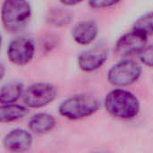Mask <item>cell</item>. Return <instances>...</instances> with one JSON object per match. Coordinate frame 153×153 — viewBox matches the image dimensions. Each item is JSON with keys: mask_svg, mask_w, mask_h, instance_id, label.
Returning <instances> with one entry per match:
<instances>
[{"mask_svg": "<svg viewBox=\"0 0 153 153\" xmlns=\"http://www.w3.org/2000/svg\"><path fill=\"white\" fill-rule=\"evenodd\" d=\"M104 107L110 116L123 120L135 118L141 110L138 98L123 89H115L108 92L104 100Z\"/></svg>", "mask_w": 153, "mask_h": 153, "instance_id": "cell-1", "label": "cell"}, {"mask_svg": "<svg viewBox=\"0 0 153 153\" xmlns=\"http://www.w3.org/2000/svg\"><path fill=\"white\" fill-rule=\"evenodd\" d=\"M31 8L27 0H4L1 8V21L9 32L22 30L29 22Z\"/></svg>", "mask_w": 153, "mask_h": 153, "instance_id": "cell-2", "label": "cell"}, {"mask_svg": "<svg viewBox=\"0 0 153 153\" xmlns=\"http://www.w3.org/2000/svg\"><path fill=\"white\" fill-rule=\"evenodd\" d=\"M100 108L99 100L91 95L80 94L72 96L61 102L59 114L69 120H79L95 114Z\"/></svg>", "mask_w": 153, "mask_h": 153, "instance_id": "cell-3", "label": "cell"}, {"mask_svg": "<svg viewBox=\"0 0 153 153\" xmlns=\"http://www.w3.org/2000/svg\"><path fill=\"white\" fill-rule=\"evenodd\" d=\"M142 66L134 60L126 59L114 65L108 73V80L116 87L129 86L139 80Z\"/></svg>", "mask_w": 153, "mask_h": 153, "instance_id": "cell-4", "label": "cell"}, {"mask_svg": "<svg viewBox=\"0 0 153 153\" xmlns=\"http://www.w3.org/2000/svg\"><path fill=\"white\" fill-rule=\"evenodd\" d=\"M57 95L56 87L48 82H37L24 90L22 100L26 107L40 108L55 100Z\"/></svg>", "mask_w": 153, "mask_h": 153, "instance_id": "cell-5", "label": "cell"}, {"mask_svg": "<svg viewBox=\"0 0 153 153\" xmlns=\"http://www.w3.org/2000/svg\"><path fill=\"white\" fill-rule=\"evenodd\" d=\"M35 43L28 37H18L8 44L6 52L9 61L16 65L29 64L35 55Z\"/></svg>", "mask_w": 153, "mask_h": 153, "instance_id": "cell-6", "label": "cell"}, {"mask_svg": "<svg viewBox=\"0 0 153 153\" xmlns=\"http://www.w3.org/2000/svg\"><path fill=\"white\" fill-rule=\"evenodd\" d=\"M148 36L136 30L129 31L122 35L116 43V52L121 56H128L141 53L147 44Z\"/></svg>", "mask_w": 153, "mask_h": 153, "instance_id": "cell-7", "label": "cell"}, {"mask_svg": "<svg viewBox=\"0 0 153 153\" xmlns=\"http://www.w3.org/2000/svg\"><path fill=\"white\" fill-rule=\"evenodd\" d=\"M33 143L31 133L24 129H13L4 138V146L13 152H22L28 151Z\"/></svg>", "mask_w": 153, "mask_h": 153, "instance_id": "cell-8", "label": "cell"}, {"mask_svg": "<svg viewBox=\"0 0 153 153\" xmlns=\"http://www.w3.org/2000/svg\"><path fill=\"white\" fill-rule=\"evenodd\" d=\"M107 59V51L101 48H95L82 53L78 56V65L83 72L91 73L101 68Z\"/></svg>", "mask_w": 153, "mask_h": 153, "instance_id": "cell-9", "label": "cell"}, {"mask_svg": "<svg viewBox=\"0 0 153 153\" xmlns=\"http://www.w3.org/2000/svg\"><path fill=\"white\" fill-rule=\"evenodd\" d=\"M98 32L99 29L95 22L82 21L74 27L72 30V37L77 44L87 46L96 39Z\"/></svg>", "mask_w": 153, "mask_h": 153, "instance_id": "cell-10", "label": "cell"}, {"mask_svg": "<svg viewBox=\"0 0 153 153\" xmlns=\"http://www.w3.org/2000/svg\"><path fill=\"white\" fill-rule=\"evenodd\" d=\"M56 118L48 113H38L32 116L28 123L29 129L36 134H43L50 132L56 126Z\"/></svg>", "mask_w": 153, "mask_h": 153, "instance_id": "cell-11", "label": "cell"}, {"mask_svg": "<svg viewBox=\"0 0 153 153\" xmlns=\"http://www.w3.org/2000/svg\"><path fill=\"white\" fill-rule=\"evenodd\" d=\"M23 92V85L20 82L12 81L4 83L0 90L1 105L15 103L20 98L22 97Z\"/></svg>", "mask_w": 153, "mask_h": 153, "instance_id": "cell-12", "label": "cell"}, {"mask_svg": "<svg viewBox=\"0 0 153 153\" xmlns=\"http://www.w3.org/2000/svg\"><path fill=\"white\" fill-rule=\"evenodd\" d=\"M27 114V108L24 106L10 103L1 105L0 121L1 123H10L23 118Z\"/></svg>", "mask_w": 153, "mask_h": 153, "instance_id": "cell-13", "label": "cell"}, {"mask_svg": "<svg viewBox=\"0 0 153 153\" xmlns=\"http://www.w3.org/2000/svg\"><path fill=\"white\" fill-rule=\"evenodd\" d=\"M48 23L56 27L67 25L72 20V14L69 11L64 8H53L48 11L47 15Z\"/></svg>", "mask_w": 153, "mask_h": 153, "instance_id": "cell-14", "label": "cell"}, {"mask_svg": "<svg viewBox=\"0 0 153 153\" xmlns=\"http://www.w3.org/2000/svg\"><path fill=\"white\" fill-rule=\"evenodd\" d=\"M134 29L148 35H153V12L147 13L141 16L134 23Z\"/></svg>", "mask_w": 153, "mask_h": 153, "instance_id": "cell-15", "label": "cell"}, {"mask_svg": "<svg viewBox=\"0 0 153 153\" xmlns=\"http://www.w3.org/2000/svg\"><path fill=\"white\" fill-rule=\"evenodd\" d=\"M141 62L150 67H153V44L146 46V48L140 53Z\"/></svg>", "mask_w": 153, "mask_h": 153, "instance_id": "cell-16", "label": "cell"}, {"mask_svg": "<svg viewBox=\"0 0 153 153\" xmlns=\"http://www.w3.org/2000/svg\"><path fill=\"white\" fill-rule=\"evenodd\" d=\"M120 0H90V5L95 9H102L117 4Z\"/></svg>", "mask_w": 153, "mask_h": 153, "instance_id": "cell-17", "label": "cell"}, {"mask_svg": "<svg viewBox=\"0 0 153 153\" xmlns=\"http://www.w3.org/2000/svg\"><path fill=\"white\" fill-rule=\"evenodd\" d=\"M64 5L66 6H72V5H76L80 3H82L84 0H59Z\"/></svg>", "mask_w": 153, "mask_h": 153, "instance_id": "cell-18", "label": "cell"}]
</instances>
